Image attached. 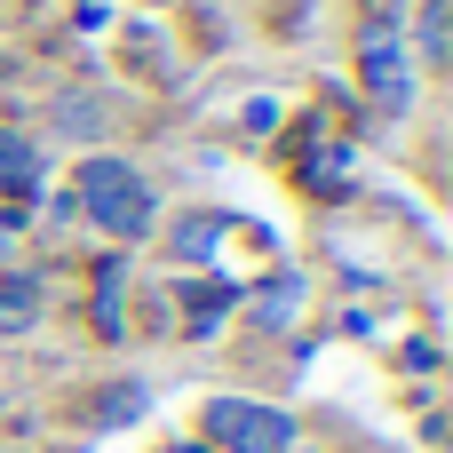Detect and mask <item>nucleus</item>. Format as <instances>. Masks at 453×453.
<instances>
[{
    "instance_id": "nucleus-1",
    "label": "nucleus",
    "mask_w": 453,
    "mask_h": 453,
    "mask_svg": "<svg viewBox=\"0 0 453 453\" xmlns=\"http://www.w3.org/2000/svg\"><path fill=\"white\" fill-rule=\"evenodd\" d=\"M72 199H80V215H88L104 239H127V247H143V239L159 231V191H151V175H143L135 159L88 151V159L72 167Z\"/></svg>"
},
{
    "instance_id": "nucleus-2",
    "label": "nucleus",
    "mask_w": 453,
    "mask_h": 453,
    "mask_svg": "<svg viewBox=\"0 0 453 453\" xmlns=\"http://www.w3.org/2000/svg\"><path fill=\"white\" fill-rule=\"evenodd\" d=\"M199 438L215 453H303V422L287 406H263V398H207Z\"/></svg>"
},
{
    "instance_id": "nucleus-3",
    "label": "nucleus",
    "mask_w": 453,
    "mask_h": 453,
    "mask_svg": "<svg viewBox=\"0 0 453 453\" xmlns=\"http://www.w3.org/2000/svg\"><path fill=\"white\" fill-rule=\"evenodd\" d=\"M358 80H366L374 111H390V119L414 111V56H406L398 16H366V32H358Z\"/></svg>"
},
{
    "instance_id": "nucleus-4",
    "label": "nucleus",
    "mask_w": 453,
    "mask_h": 453,
    "mask_svg": "<svg viewBox=\"0 0 453 453\" xmlns=\"http://www.w3.org/2000/svg\"><path fill=\"white\" fill-rule=\"evenodd\" d=\"M406 56H414V72H446L453 64V0H422Z\"/></svg>"
},
{
    "instance_id": "nucleus-5",
    "label": "nucleus",
    "mask_w": 453,
    "mask_h": 453,
    "mask_svg": "<svg viewBox=\"0 0 453 453\" xmlns=\"http://www.w3.org/2000/svg\"><path fill=\"white\" fill-rule=\"evenodd\" d=\"M40 311H48V287H40L32 271H8V279H0V334H32Z\"/></svg>"
},
{
    "instance_id": "nucleus-6",
    "label": "nucleus",
    "mask_w": 453,
    "mask_h": 453,
    "mask_svg": "<svg viewBox=\"0 0 453 453\" xmlns=\"http://www.w3.org/2000/svg\"><path fill=\"white\" fill-rule=\"evenodd\" d=\"M0 191H16V199L40 191V143L16 135V127H0Z\"/></svg>"
},
{
    "instance_id": "nucleus-7",
    "label": "nucleus",
    "mask_w": 453,
    "mask_h": 453,
    "mask_svg": "<svg viewBox=\"0 0 453 453\" xmlns=\"http://www.w3.org/2000/svg\"><path fill=\"white\" fill-rule=\"evenodd\" d=\"M215 231H223L215 215H207V223H183V231H175V255H183V263H199V255H215V247H207Z\"/></svg>"
},
{
    "instance_id": "nucleus-8",
    "label": "nucleus",
    "mask_w": 453,
    "mask_h": 453,
    "mask_svg": "<svg viewBox=\"0 0 453 453\" xmlns=\"http://www.w3.org/2000/svg\"><path fill=\"white\" fill-rule=\"evenodd\" d=\"M295 303H303V279H279V287L263 295V319H271V326H287V319H295Z\"/></svg>"
},
{
    "instance_id": "nucleus-9",
    "label": "nucleus",
    "mask_w": 453,
    "mask_h": 453,
    "mask_svg": "<svg viewBox=\"0 0 453 453\" xmlns=\"http://www.w3.org/2000/svg\"><path fill=\"white\" fill-rule=\"evenodd\" d=\"M8 255H16V215L0 207V263H8Z\"/></svg>"
}]
</instances>
